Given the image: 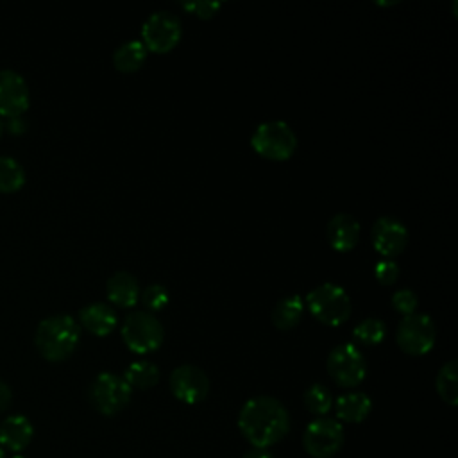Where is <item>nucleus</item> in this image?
<instances>
[{
    "instance_id": "f257e3e1",
    "label": "nucleus",
    "mask_w": 458,
    "mask_h": 458,
    "mask_svg": "<svg viewBox=\"0 0 458 458\" xmlns=\"http://www.w3.org/2000/svg\"><path fill=\"white\" fill-rule=\"evenodd\" d=\"M238 428L252 447L267 449L290 429V415L281 401L270 395L250 397L240 410Z\"/></svg>"
},
{
    "instance_id": "f03ea898",
    "label": "nucleus",
    "mask_w": 458,
    "mask_h": 458,
    "mask_svg": "<svg viewBox=\"0 0 458 458\" xmlns=\"http://www.w3.org/2000/svg\"><path fill=\"white\" fill-rule=\"evenodd\" d=\"M81 340L79 322L68 313H55L39 320L34 344L43 358L61 361L68 358Z\"/></svg>"
},
{
    "instance_id": "7ed1b4c3",
    "label": "nucleus",
    "mask_w": 458,
    "mask_h": 458,
    "mask_svg": "<svg viewBox=\"0 0 458 458\" xmlns=\"http://www.w3.org/2000/svg\"><path fill=\"white\" fill-rule=\"evenodd\" d=\"M306 304L311 315L326 326H340L351 315L349 293L335 283H322L308 292Z\"/></svg>"
},
{
    "instance_id": "20e7f679",
    "label": "nucleus",
    "mask_w": 458,
    "mask_h": 458,
    "mask_svg": "<svg viewBox=\"0 0 458 458\" xmlns=\"http://www.w3.org/2000/svg\"><path fill=\"white\" fill-rule=\"evenodd\" d=\"M250 147L261 157L274 159V161H284L295 152L297 136L286 122L268 120V122L259 123L254 129V132L250 136Z\"/></svg>"
},
{
    "instance_id": "39448f33",
    "label": "nucleus",
    "mask_w": 458,
    "mask_h": 458,
    "mask_svg": "<svg viewBox=\"0 0 458 458\" xmlns=\"http://www.w3.org/2000/svg\"><path fill=\"white\" fill-rule=\"evenodd\" d=\"M122 338L136 354H148L163 344V324L150 311H131L122 324Z\"/></svg>"
},
{
    "instance_id": "423d86ee",
    "label": "nucleus",
    "mask_w": 458,
    "mask_h": 458,
    "mask_svg": "<svg viewBox=\"0 0 458 458\" xmlns=\"http://www.w3.org/2000/svg\"><path fill=\"white\" fill-rule=\"evenodd\" d=\"M437 329L435 322L426 313L404 315L397 326L395 340L403 352L410 356H422L435 345Z\"/></svg>"
},
{
    "instance_id": "0eeeda50",
    "label": "nucleus",
    "mask_w": 458,
    "mask_h": 458,
    "mask_svg": "<svg viewBox=\"0 0 458 458\" xmlns=\"http://www.w3.org/2000/svg\"><path fill=\"white\" fill-rule=\"evenodd\" d=\"M182 34V25L177 14L161 9L152 13L141 25V43L147 50L165 54L172 50Z\"/></svg>"
},
{
    "instance_id": "6e6552de",
    "label": "nucleus",
    "mask_w": 458,
    "mask_h": 458,
    "mask_svg": "<svg viewBox=\"0 0 458 458\" xmlns=\"http://www.w3.org/2000/svg\"><path fill=\"white\" fill-rule=\"evenodd\" d=\"M326 365L333 381L345 388L360 385L367 374V361L361 351L351 342H344L333 347Z\"/></svg>"
},
{
    "instance_id": "1a4fd4ad",
    "label": "nucleus",
    "mask_w": 458,
    "mask_h": 458,
    "mask_svg": "<svg viewBox=\"0 0 458 458\" xmlns=\"http://www.w3.org/2000/svg\"><path fill=\"white\" fill-rule=\"evenodd\" d=\"M132 388L122 376L113 372H100L89 386V401L102 415H114L122 411L131 401Z\"/></svg>"
},
{
    "instance_id": "9d476101",
    "label": "nucleus",
    "mask_w": 458,
    "mask_h": 458,
    "mask_svg": "<svg viewBox=\"0 0 458 458\" xmlns=\"http://www.w3.org/2000/svg\"><path fill=\"white\" fill-rule=\"evenodd\" d=\"M302 445L313 458H331L344 445V428L336 419L318 417L306 426Z\"/></svg>"
},
{
    "instance_id": "9b49d317",
    "label": "nucleus",
    "mask_w": 458,
    "mask_h": 458,
    "mask_svg": "<svg viewBox=\"0 0 458 458\" xmlns=\"http://www.w3.org/2000/svg\"><path fill=\"white\" fill-rule=\"evenodd\" d=\"M170 390L179 401L195 404L206 399L209 392V379L197 365H179L170 374Z\"/></svg>"
},
{
    "instance_id": "f8f14e48",
    "label": "nucleus",
    "mask_w": 458,
    "mask_h": 458,
    "mask_svg": "<svg viewBox=\"0 0 458 458\" xmlns=\"http://www.w3.org/2000/svg\"><path fill=\"white\" fill-rule=\"evenodd\" d=\"M372 245L374 249L385 256V258H394L401 254L406 249L408 243V229L406 225L394 218V216H379L374 225H372Z\"/></svg>"
},
{
    "instance_id": "ddd939ff",
    "label": "nucleus",
    "mask_w": 458,
    "mask_h": 458,
    "mask_svg": "<svg viewBox=\"0 0 458 458\" xmlns=\"http://www.w3.org/2000/svg\"><path fill=\"white\" fill-rule=\"evenodd\" d=\"M29 107V86L25 77L13 70H0V113L4 116H18Z\"/></svg>"
},
{
    "instance_id": "4468645a",
    "label": "nucleus",
    "mask_w": 458,
    "mask_h": 458,
    "mask_svg": "<svg viewBox=\"0 0 458 458\" xmlns=\"http://www.w3.org/2000/svg\"><path fill=\"white\" fill-rule=\"evenodd\" d=\"M360 238V222L349 213H336L327 222L329 245L338 252L351 250Z\"/></svg>"
},
{
    "instance_id": "2eb2a0df",
    "label": "nucleus",
    "mask_w": 458,
    "mask_h": 458,
    "mask_svg": "<svg viewBox=\"0 0 458 458\" xmlns=\"http://www.w3.org/2000/svg\"><path fill=\"white\" fill-rule=\"evenodd\" d=\"M34 428L25 415H9L0 422V447L21 451L32 440Z\"/></svg>"
},
{
    "instance_id": "dca6fc26",
    "label": "nucleus",
    "mask_w": 458,
    "mask_h": 458,
    "mask_svg": "<svg viewBox=\"0 0 458 458\" xmlns=\"http://www.w3.org/2000/svg\"><path fill=\"white\" fill-rule=\"evenodd\" d=\"M106 293L113 304L120 308H132L140 301V284L132 274L120 270L107 279Z\"/></svg>"
},
{
    "instance_id": "f3484780",
    "label": "nucleus",
    "mask_w": 458,
    "mask_h": 458,
    "mask_svg": "<svg viewBox=\"0 0 458 458\" xmlns=\"http://www.w3.org/2000/svg\"><path fill=\"white\" fill-rule=\"evenodd\" d=\"M79 320L89 333L106 336L116 326V313L106 302H91L79 310Z\"/></svg>"
},
{
    "instance_id": "a211bd4d",
    "label": "nucleus",
    "mask_w": 458,
    "mask_h": 458,
    "mask_svg": "<svg viewBox=\"0 0 458 458\" xmlns=\"http://www.w3.org/2000/svg\"><path fill=\"white\" fill-rule=\"evenodd\" d=\"M335 410L340 420L358 424L369 417L372 410V401L365 392H347L336 399Z\"/></svg>"
},
{
    "instance_id": "6ab92c4d",
    "label": "nucleus",
    "mask_w": 458,
    "mask_h": 458,
    "mask_svg": "<svg viewBox=\"0 0 458 458\" xmlns=\"http://www.w3.org/2000/svg\"><path fill=\"white\" fill-rule=\"evenodd\" d=\"M147 59V48L140 39L123 41L113 52V64L122 73L136 72Z\"/></svg>"
},
{
    "instance_id": "aec40b11",
    "label": "nucleus",
    "mask_w": 458,
    "mask_h": 458,
    "mask_svg": "<svg viewBox=\"0 0 458 458\" xmlns=\"http://www.w3.org/2000/svg\"><path fill=\"white\" fill-rule=\"evenodd\" d=\"M302 310L304 306L299 295H286L279 299L272 308V324L281 331H288L301 322Z\"/></svg>"
},
{
    "instance_id": "412c9836",
    "label": "nucleus",
    "mask_w": 458,
    "mask_h": 458,
    "mask_svg": "<svg viewBox=\"0 0 458 458\" xmlns=\"http://www.w3.org/2000/svg\"><path fill=\"white\" fill-rule=\"evenodd\" d=\"M131 388H140V390H148L159 381V369L152 361L147 360H138L132 361L122 376Z\"/></svg>"
},
{
    "instance_id": "4be33fe9",
    "label": "nucleus",
    "mask_w": 458,
    "mask_h": 458,
    "mask_svg": "<svg viewBox=\"0 0 458 458\" xmlns=\"http://www.w3.org/2000/svg\"><path fill=\"white\" fill-rule=\"evenodd\" d=\"M435 386L438 395L449 404L456 406L458 404V363L456 360H449L445 365L440 367Z\"/></svg>"
},
{
    "instance_id": "5701e85b",
    "label": "nucleus",
    "mask_w": 458,
    "mask_h": 458,
    "mask_svg": "<svg viewBox=\"0 0 458 458\" xmlns=\"http://www.w3.org/2000/svg\"><path fill=\"white\" fill-rule=\"evenodd\" d=\"M25 182L21 163L7 154H0V191H14Z\"/></svg>"
},
{
    "instance_id": "b1692460",
    "label": "nucleus",
    "mask_w": 458,
    "mask_h": 458,
    "mask_svg": "<svg viewBox=\"0 0 458 458\" xmlns=\"http://www.w3.org/2000/svg\"><path fill=\"white\" fill-rule=\"evenodd\" d=\"M385 335L386 324L377 317H367L352 329V336L363 345H377Z\"/></svg>"
},
{
    "instance_id": "393cba45",
    "label": "nucleus",
    "mask_w": 458,
    "mask_h": 458,
    "mask_svg": "<svg viewBox=\"0 0 458 458\" xmlns=\"http://www.w3.org/2000/svg\"><path fill=\"white\" fill-rule=\"evenodd\" d=\"M304 406L308 408V411L315 413V415H326L333 404V397L331 392L326 385L322 383H313L306 388L304 392Z\"/></svg>"
},
{
    "instance_id": "a878e982",
    "label": "nucleus",
    "mask_w": 458,
    "mask_h": 458,
    "mask_svg": "<svg viewBox=\"0 0 458 458\" xmlns=\"http://www.w3.org/2000/svg\"><path fill=\"white\" fill-rule=\"evenodd\" d=\"M141 295L143 304L147 306V310L150 311H161L166 304H168V290L163 284H148Z\"/></svg>"
},
{
    "instance_id": "bb28decb",
    "label": "nucleus",
    "mask_w": 458,
    "mask_h": 458,
    "mask_svg": "<svg viewBox=\"0 0 458 458\" xmlns=\"http://www.w3.org/2000/svg\"><path fill=\"white\" fill-rule=\"evenodd\" d=\"M392 306H394L395 311H399L403 315L415 313L417 293L413 290H410V288H399L392 295Z\"/></svg>"
},
{
    "instance_id": "cd10ccee",
    "label": "nucleus",
    "mask_w": 458,
    "mask_h": 458,
    "mask_svg": "<svg viewBox=\"0 0 458 458\" xmlns=\"http://www.w3.org/2000/svg\"><path fill=\"white\" fill-rule=\"evenodd\" d=\"M220 2L216 0H195V2H182L181 7L202 20H208L211 16H215L220 9Z\"/></svg>"
},
{
    "instance_id": "c85d7f7f",
    "label": "nucleus",
    "mask_w": 458,
    "mask_h": 458,
    "mask_svg": "<svg viewBox=\"0 0 458 458\" xmlns=\"http://www.w3.org/2000/svg\"><path fill=\"white\" fill-rule=\"evenodd\" d=\"M374 276L381 284H394L399 277V265L394 259L383 258L374 265Z\"/></svg>"
},
{
    "instance_id": "c756f323",
    "label": "nucleus",
    "mask_w": 458,
    "mask_h": 458,
    "mask_svg": "<svg viewBox=\"0 0 458 458\" xmlns=\"http://www.w3.org/2000/svg\"><path fill=\"white\" fill-rule=\"evenodd\" d=\"M2 125L9 132H23L27 129V122H25V118L21 114H18V116H5Z\"/></svg>"
},
{
    "instance_id": "7c9ffc66",
    "label": "nucleus",
    "mask_w": 458,
    "mask_h": 458,
    "mask_svg": "<svg viewBox=\"0 0 458 458\" xmlns=\"http://www.w3.org/2000/svg\"><path fill=\"white\" fill-rule=\"evenodd\" d=\"M11 397H13V392H11V386L0 379V413L9 406L11 403Z\"/></svg>"
},
{
    "instance_id": "2f4dec72",
    "label": "nucleus",
    "mask_w": 458,
    "mask_h": 458,
    "mask_svg": "<svg viewBox=\"0 0 458 458\" xmlns=\"http://www.w3.org/2000/svg\"><path fill=\"white\" fill-rule=\"evenodd\" d=\"M243 458H274L272 453H268L267 449H261V447H250Z\"/></svg>"
},
{
    "instance_id": "473e14b6",
    "label": "nucleus",
    "mask_w": 458,
    "mask_h": 458,
    "mask_svg": "<svg viewBox=\"0 0 458 458\" xmlns=\"http://www.w3.org/2000/svg\"><path fill=\"white\" fill-rule=\"evenodd\" d=\"M0 458H5V456H4V449H2V447H0Z\"/></svg>"
},
{
    "instance_id": "72a5a7b5",
    "label": "nucleus",
    "mask_w": 458,
    "mask_h": 458,
    "mask_svg": "<svg viewBox=\"0 0 458 458\" xmlns=\"http://www.w3.org/2000/svg\"><path fill=\"white\" fill-rule=\"evenodd\" d=\"M2 131H4V125H2V120H0V134H2Z\"/></svg>"
},
{
    "instance_id": "f704fd0d",
    "label": "nucleus",
    "mask_w": 458,
    "mask_h": 458,
    "mask_svg": "<svg viewBox=\"0 0 458 458\" xmlns=\"http://www.w3.org/2000/svg\"><path fill=\"white\" fill-rule=\"evenodd\" d=\"M13 458H25V456H21V454H16V456H13Z\"/></svg>"
}]
</instances>
